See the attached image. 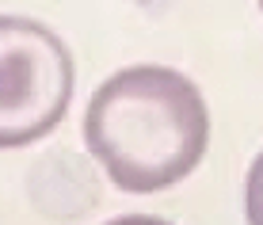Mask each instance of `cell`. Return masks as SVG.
<instances>
[{
	"instance_id": "cell-1",
	"label": "cell",
	"mask_w": 263,
	"mask_h": 225,
	"mask_svg": "<svg viewBox=\"0 0 263 225\" xmlns=\"http://www.w3.org/2000/svg\"><path fill=\"white\" fill-rule=\"evenodd\" d=\"M92 157L122 191H160L202 160L210 115L202 92L176 69H122L92 96L84 115Z\"/></svg>"
},
{
	"instance_id": "cell-2",
	"label": "cell",
	"mask_w": 263,
	"mask_h": 225,
	"mask_svg": "<svg viewBox=\"0 0 263 225\" xmlns=\"http://www.w3.org/2000/svg\"><path fill=\"white\" fill-rule=\"evenodd\" d=\"M77 69L50 27L0 15V149L39 141L69 111Z\"/></svg>"
},
{
	"instance_id": "cell-3",
	"label": "cell",
	"mask_w": 263,
	"mask_h": 225,
	"mask_svg": "<svg viewBox=\"0 0 263 225\" xmlns=\"http://www.w3.org/2000/svg\"><path fill=\"white\" fill-rule=\"evenodd\" d=\"M244 206H248V225H263V153L256 164L248 168V191H244Z\"/></svg>"
},
{
	"instance_id": "cell-4",
	"label": "cell",
	"mask_w": 263,
	"mask_h": 225,
	"mask_svg": "<svg viewBox=\"0 0 263 225\" xmlns=\"http://www.w3.org/2000/svg\"><path fill=\"white\" fill-rule=\"evenodd\" d=\"M111 225H168V221H160V218H141V214H134V218H119V221H111Z\"/></svg>"
},
{
	"instance_id": "cell-5",
	"label": "cell",
	"mask_w": 263,
	"mask_h": 225,
	"mask_svg": "<svg viewBox=\"0 0 263 225\" xmlns=\"http://www.w3.org/2000/svg\"><path fill=\"white\" fill-rule=\"evenodd\" d=\"M259 8H263V0H259Z\"/></svg>"
}]
</instances>
